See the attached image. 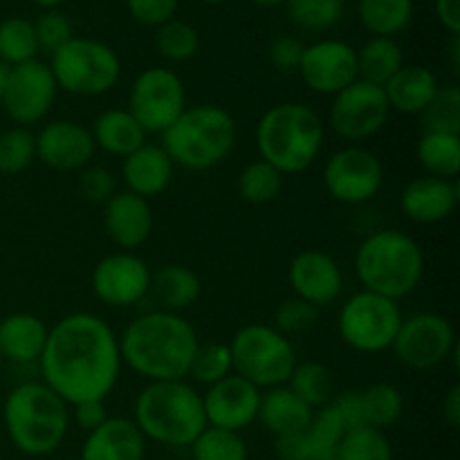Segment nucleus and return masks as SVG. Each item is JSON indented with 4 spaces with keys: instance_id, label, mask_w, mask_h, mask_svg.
I'll list each match as a JSON object with an SVG mask.
<instances>
[{
    "instance_id": "obj_1",
    "label": "nucleus",
    "mask_w": 460,
    "mask_h": 460,
    "mask_svg": "<svg viewBox=\"0 0 460 460\" xmlns=\"http://www.w3.org/2000/svg\"><path fill=\"white\" fill-rule=\"evenodd\" d=\"M36 364L40 382L70 407L106 400L121 376L119 337L99 314L72 313L49 328Z\"/></svg>"
},
{
    "instance_id": "obj_2",
    "label": "nucleus",
    "mask_w": 460,
    "mask_h": 460,
    "mask_svg": "<svg viewBox=\"0 0 460 460\" xmlns=\"http://www.w3.org/2000/svg\"><path fill=\"white\" fill-rule=\"evenodd\" d=\"M198 346L191 323L169 310L139 314L119 337L121 364L148 382L187 380Z\"/></svg>"
},
{
    "instance_id": "obj_3",
    "label": "nucleus",
    "mask_w": 460,
    "mask_h": 460,
    "mask_svg": "<svg viewBox=\"0 0 460 460\" xmlns=\"http://www.w3.org/2000/svg\"><path fill=\"white\" fill-rule=\"evenodd\" d=\"M3 420L18 452L31 458L49 456L70 429V404L43 382H22L4 398Z\"/></svg>"
},
{
    "instance_id": "obj_4",
    "label": "nucleus",
    "mask_w": 460,
    "mask_h": 460,
    "mask_svg": "<svg viewBox=\"0 0 460 460\" xmlns=\"http://www.w3.org/2000/svg\"><path fill=\"white\" fill-rule=\"evenodd\" d=\"M322 117L299 102H283L268 108L256 124L254 142L259 160H265L283 175L310 169L323 148Z\"/></svg>"
},
{
    "instance_id": "obj_5",
    "label": "nucleus",
    "mask_w": 460,
    "mask_h": 460,
    "mask_svg": "<svg viewBox=\"0 0 460 460\" xmlns=\"http://www.w3.org/2000/svg\"><path fill=\"white\" fill-rule=\"evenodd\" d=\"M133 422L146 440L191 447L207 427L202 395L187 380L148 382L135 398Z\"/></svg>"
},
{
    "instance_id": "obj_6",
    "label": "nucleus",
    "mask_w": 460,
    "mask_h": 460,
    "mask_svg": "<svg viewBox=\"0 0 460 460\" xmlns=\"http://www.w3.org/2000/svg\"><path fill=\"white\" fill-rule=\"evenodd\" d=\"M425 254L416 238L400 229H377L355 252V274L362 290L400 301L422 281Z\"/></svg>"
},
{
    "instance_id": "obj_7",
    "label": "nucleus",
    "mask_w": 460,
    "mask_h": 460,
    "mask_svg": "<svg viewBox=\"0 0 460 460\" xmlns=\"http://www.w3.org/2000/svg\"><path fill=\"white\" fill-rule=\"evenodd\" d=\"M238 139L236 119L216 103L187 106L182 115L162 133L166 155L175 166L207 171L227 160Z\"/></svg>"
},
{
    "instance_id": "obj_8",
    "label": "nucleus",
    "mask_w": 460,
    "mask_h": 460,
    "mask_svg": "<svg viewBox=\"0 0 460 460\" xmlns=\"http://www.w3.org/2000/svg\"><path fill=\"white\" fill-rule=\"evenodd\" d=\"M227 346L234 373L261 391L288 385L299 362L292 341L268 323H247Z\"/></svg>"
},
{
    "instance_id": "obj_9",
    "label": "nucleus",
    "mask_w": 460,
    "mask_h": 460,
    "mask_svg": "<svg viewBox=\"0 0 460 460\" xmlns=\"http://www.w3.org/2000/svg\"><path fill=\"white\" fill-rule=\"evenodd\" d=\"M58 90L75 97H99L111 93L121 76V61L111 45L97 39L72 36L48 63Z\"/></svg>"
},
{
    "instance_id": "obj_10",
    "label": "nucleus",
    "mask_w": 460,
    "mask_h": 460,
    "mask_svg": "<svg viewBox=\"0 0 460 460\" xmlns=\"http://www.w3.org/2000/svg\"><path fill=\"white\" fill-rule=\"evenodd\" d=\"M402 319L398 301L359 290L341 305L337 331L341 341L358 353H385L394 346Z\"/></svg>"
},
{
    "instance_id": "obj_11",
    "label": "nucleus",
    "mask_w": 460,
    "mask_h": 460,
    "mask_svg": "<svg viewBox=\"0 0 460 460\" xmlns=\"http://www.w3.org/2000/svg\"><path fill=\"white\" fill-rule=\"evenodd\" d=\"M391 349L404 367L429 371L458 353V341L447 317L438 313H418L402 319Z\"/></svg>"
},
{
    "instance_id": "obj_12",
    "label": "nucleus",
    "mask_w": 460,
    "mask_h": 460,
    "mask_svg": "<svg viewBox=\"0 0 460 460\" xmlns=\"http://www.w3.org/2000/svg\"><path fill=\"white\" fill-rule=\"evenodd\" d=\"M187 108L184 84L169 67H146L128 93V112L146 133H164Z\"/></svg>"
},
{
    "instance_id": "obj_13",
    "label": "nucleus",
    "mask_w": 460,
    "mask_h": 460,
    "mask_svg": "<svg viewBox=\"0 0 460 460\" xmlns=\"http://www.w3.org/2000/svg\"><path fill=\"white\" fill-rule=\"evenodd\" d=\"M389 115L385 88L358 79L332 97L328 124L337 137L358 144L376 137L386 126Z\"/></svg>"
},
{
    "instance_id": "obj_14",
    "label": "nucleus",
    "mask_w": 460,
    "mask_h": 460,
    "mask_svg": "<svg viewBox=\"0 0 460 460\" xmlns=\"http://www.w3.org/2000/svg\"><path fill=\"white\" fill-rule=\"evenodd\" d=\"M385 182L382 160L368 148L350 144L332 153L323 164V187L344 205H364L380 193Z\"/></svg>"
},
{
    "instance_id": "obj_15",
    "label": "nucleus",
    "mask_w": 460,
    "mask_h": 460,
    "mask_svg": "<svg viewBox=\"0 0 460 460\" xmlns=\"http://www.w3.org/2000/svg\"><path fill=\"white\" fill-rule=\"evenodd\" d=\"M57 93L58 85L49 66L34 58L12 67L0 103L13 124L30 128L31 124H39L48 117Z\"/></svg>"
},
{
    "instance_id": "obj_16",
    "label": "nucleus",
    "mask_w": 460,
    "mask_h": 460,
    "mask_svg": "<svg viewBox=\"0 0 460 460\" xmlns=\"http://www.w3.org/2000/svg\"><path fill=\"white\" fill-rule=\"evenodd\" d=\"M151 268L135 252H115L94 265L93 292L111 308H130L151 292Z\"/></svg>"
},
{
    "instance_id": "obj_17",
    "label": "nucleus",
    "mask_w": 460,
    "mask_h": 460,
    "mask_svg": "<svg viewBox=\"0 0 460 460\" xmlns=\"http://www.w3.org/2000/svg\"><path fill=\"white\" fill-rule=\"evenodd\" d=\"M313 93L335 97L349 88L358 75V49L340 39H323L313 45H305L296 70Z\"/></svg>"
},
{
    "instance_id": "obj_18",
    "label": "nucleus",
    "mask_w": 460,
    "mask_h": 460,
    "mask_svg": "<svg viewBox=\"0 0 460 460\" xmlns=\"http://www.w3.org/2000/svg\"><path fill=\"white\" fill-rule=\"evenodd\" d=\"M261 394L263 391L256 389L236 373H229L220 382L207 386V391L202 394L207 427L241 434L259 418Z\"/></svg>"
},
{
    "instance_id": "obj_19",
    "label": "nucleus",
    "mask_w": 460,
    "mask_h": 460,
    "mask_svg": "<svg viewBox=\"0 0 460 460\" xmlns=\"http://www.w3.org/2000/svg\"><path fill=\"white\" fill-rule=\"evenodd\" d=\"M288 281L299 299L314 308H326L340 299L344 290V272L328 252L304 250L290 261Z\"/></svg>"
},
{
    "instance_id": "obj_20",
    "label": "nucleus",
    "mask_w": 460,
    "mask_h": 460,
    "mask_svg": "<svg viewBox=\"0 0 460 460\" xmlns=\"http://www.w3.org/2000/svg\"><path fill=\"white\" fill-rule=\"evenodd\" d=\"M94 139L85 126L72 119H54L36 135V160L54 171H81L94 157Z\"/></svg>"
},
{
    "instance_id": "obj_21",
    "label": "nucleus",
    "mask_w": 460,
    "mask_h": 460,
    "mask_svg": "<svg viewBox=\"0 0 460 460\" xmlns=\"http://www.w3.org/2000/svg\"><path fill=\"white\" fill-rule=\"evenodd\" d=\"M153 218L151 202L130 191H117L103 205V227L111 241L124 252L142 247L151 238Z\"/></svg>"
},
{
    "instance_id": "obj_22",
    "label": "nucleus",
    "mask_w": 460,
    "mask_h": 460,
    "mask_svg": "<svg viewBox=\"0 0 460 460\" xmlns=\"http://www.w3.org/2000/svg\"><path fill=\"white\" fill-rule=\"evenodd\" d=\"M460 189L456 180L420 175L413 178L400 196V209L411 223L436 225L447 220L456 211Z\"/></svg>"
},
{
    "instance_id": "obj_23",
    "label": "nucleus",
    "mask_w": 460,
    "mask_h": 460,
    "mask_svg": "<svg viewBox=\"0 0 460 460\" xmlns=\"http://www.w3.org/2000/svg\"><path fill=\"white\" fill-rule=\"evenodd\" d=\"M146 438L133 418L108 416L103 425L90 431L81 447V460H144Z\"/></svg>"
},
{
    "instance_id": "obj_24",
    "label": "nucleus",
    "mask_w": 460,
    "mask_h": 460,
    "mask_svg": "<svg viewBox=\"0 0 460 460\" xmlns=\"http://www.w3.org/2000/svg\"><path fill=\"white\" fill-rule=\"evenodd\" d=\"M175 164L157 144H144L121 160V178L126 191L142 198H155L173 182Z\"/></svg>"
},
{
    "instance_id": "obj_25",
    "label": "nucleus",
    "mask_w": 460,
    "mask_h": 460,
    "mask_svg": "<svg viewBox=\"0 0 460 460\" xmlns=\"http://www.w3.org/2000/svg\"><path fill=\"white\" fill-rule=\"evenodd\" d=\"M438 90V76L425 66H402L385 85V94L391 111L400 112V115L418 117L434 102Z\"/></svg>"
},
{
    "instance_id": "obj_26",
    "label": "nucleus",
    "mask_w": 460,
    "mask_h": 460,
    "mask_svg": "<svg viewBox=\"0 0 460 460\" xmlns=\"http://www.w3.org/2000/svg\"><path fill=\"white\" fill-rule=\"evenodd\" d=\"M48 323L30 313H13L0 322V355L13 364L39 362L48 341Z\"/></svg>"
},
{
    "instance_id": "obj_27",
    "label": "nucleus",
    "mask_w": 460,
    "mask_h": 460,
    "mask_svg": "<svg viewBox=\"0 0 460 460\" xmlns=\"http://www.w3.org/2000/svg\"><path fill=\"white\" fill-rule=\"evenodd\" d=\"M310 418H313V409L296 398L286 385L274 386L261 394V407L259 418L256 420L274 436H288V434H301L308 427Z\"/></svg>"
},
{
    "instance_id": "obj_28",
    "label": "nucleus",
    "mask_w": 460,
    "mask_h": 460,
    "mask_svg": "<svg viewBox=\"0 0 460 460\" xmlns=\"http://www.w3.org/2000/svg\"><path fill=\"white\" fill-rule=\"evenodd\" d=\"M94 146L102 148L108 155H115L124 160L133 151L146 144V130L142 128L137 119L128 112V108H111L103 111L93 124Z\"/></svg>"
},
{
    "instance_id": "obj_29",
    "label": "nucleus",
    "mask_w": 460,
    "mask_h": 460,
    "mask_svg": "<svg viewBox=\"0 0 460 460\" xmlns=\"http://www.w3.org/2000/svg\"><path fill=\"white\" fill-rule=\"evenodd\" d=\"M200 279L187 265H162L151 277L153 296L160 301L162 310H169V313H180L184 308H191L200 299Z\"/></svg>"
},
{
    "instance_id": "obj_30",
    "label": "nucleus",
    "mask_w": 460,
    "mask_h": 460,
    "mask_svg": "<svg viewBox=\"0 0 460 460\" xmlns=\"http://www.w3.org/2000/svg\"><path fill=\"white\" fill-rule=\"evenodd\" d=\"M404 66L402 48L395 39L386 36H371L358 49V75L362 81L385 88L391 76Z\"/></svg>"
},
{
    "instance_id": "obj_31",
    "label": "nucleus",
    "mask_w": 460,
    "mask_h": 460,
    "mask_svg": "<svg viewBox=\"0 0 460 460\" xmlns=\"http://www.w3.org/2000/svg\"><path fill=\"white\" fill-rule=\"evenodd\" d=\"M416 157L425 175L456 180L460 173V135L422 133L416 146Z\"/></svg>"
},
{
    "instance_id": "obj_32",
    "label": "nucleus",
    "mask_w": 460,
    "mask_h": 460,
    "mask_svg": "<svg viewBox=\"0 0 460 460\" xmlns=\"http://www.w3.org/2000/svg\"><path fill=\"white\" fill-rule=\"evenodd\" d=\"M358 16L371 36L395 39L413 18V0H359Z\"/></svg>"
},
{
    "instance_id": "obj_33",
    "label": "nucleus",
    "mask_w": 460,
    "mask_h": 460,
    "mask_svg": "<svg viewBox=\"0 0 460 460\" xmlns=\"http://www.w3.org/2000/svg\"><path fill=\"white\" fill-rule=\"evenodd\" d=\"M286 386L296 398L304 400L313 411L319 407H326L335 398V382H332L331 368L322 362H313V359L296 362Z\"/></svg>"
},
{
    "instance_id": "obj_34",
    "label": "nucleus",
    "mask_w": 460,
    "mask_h": 460,
    "mask_svg": "<svg viewBox=\"0 0 460 460\" xmlns=\"http://www.w3.org/2000/svg\"><path fill=\"white\" fill-rule=\"evenodd\" d=\"M359 394H362L364 420L371 429L385 431L402 418L404 398L398 386L389 385V382H376Z\"/></svg>"
},
{
    "instance_id": "obj_35",
    "label": "nucleus",
    "mask_w": 460,
    "mask_h": 460,
    "mask_svg": "<svg viewBox=\"0 0 460 460\" xmlns=\"http://www.w3.org/2000/svg\"><path fill=\"white\" fill-rule=\"evenodd\" d=\"M39 40H36L34 22L27 18L12 16L0 21V61L9 67L21 63L34 61L39 54Z\"/></svg>"
},
{
    "instance_id": "obj_36",
    "label": "nucleus",
    "mask_w": 460,
    "mask_h": 460,
    "mask_svg": "<svg viewBox=\"0 0 460 460\" xmlns=\"http://www.w3.org/2000/svg\"><path fill=\"white\" fill-rule=\"evenodd\" d=\"M283 178L286 175L274 169L272 164H268L265 160H254L238 175V193L250 205H268V202L277 200V196L281 193Z\"/></svg>"
},
{
    "instance_id": "obj_37",
    "label": "nucleus",
    "mask_w": 460,
    "mask_h": 460,
    "mask_svg": "<svg viewBox=\"0 0 460 460\" xmlns=\"http://www.w3.org/2000/svg\"><path fill=\"white\" fill-rule=\"evenodd\" d=\"M288 16L305 31L332 30L344 18V0H286Z\"/></svg>"
},
{
    "instance_id": "obj_38",
    "label": "nucleus",
    "mask_w": 460,
    "mask_h": 460,
    "mask_svg": "<svg viewBox=\"0 0 460 460\" xmlns=\"http://www.w3.org/2000/svg\"><path fill=\"white\" fill-rule=\"evenodd\" d=\"M155 48L160 57L171 63H184L196 57L200 49V36L196 27L189 25L187 21L171 18L164 25L155 27Z\"/></svg>"
},
{
    "instance_id": "obj_39",
    "label": "nucleus",
    "mask_w": 460,
    "mask_h": 460,
    "mask_svg": "<svg viewBox=\"0 0 460 460\" xmlns=\"http://www.w3.org/2000/svg\"><path fill=\"white\" fill-rule=\"evenodd\" d=\"M193 460H247L250 452L241 434L227 429L205 427L191 443Z\"/></svg>"
},
{
    "instance_id": "obj_40",
    "label": "nucleus",
    "mask_w": 460,
    "mask_h": 460,
    "mask_svg": "<svg viewBox=\"0 0 460 460\" xmlns=\"http://www.w3.org/2000/svg\"><path fill=\"white\" fill-rule=\"evenodd\" d=\"M337 460H394V447L385 431L359 427L346 431L337 445Z\"/></svg>"
},
{
    "instance_id": "obj_41",
    "label": "nucleus",
    "mask_w": 460,
    "mask_h": 460,
    "mask_svg": "<svg viewBox=\"0 0 460 460\" xmlns=\"http://www.w3.org/2000/svg\"><path fill=\"white\" fill-rule=\"evenodd\" d=\"M36 160V135L25 126L0 133V173L18 175Z\"/></svg>"
},
{
    "instance_id": "obj_42",
    "label": "nucleus",
    "mask_w": 460,
    "mask_h": 460,
    "mask_svg": "<svg viewBox=\"0 0 460 460\" xmlns=\"http://www.w3.org/2000/svg\"><path fill=\"white\" fill-rule=\"evenodd\" d=\"M425 133H452L460 135V88L447 85L440 88L434 102L420 115Z\"/></svg>"
},
{
    "instance_id": "obj_43",
    "label": "nucleus",
    "mask_w": 460,
    "mask_h": 460,
    "mask_svg": "<svg viewBox=\"0 0 460 460\" xmlns=\"http://www.w3.org/2000/svg\"><path fill=\"white\" fill-rule=\"evenodd\" d=\"M305 438H308L310 449L319 454H335L337 445L344 438L346 429L344 422H341L340 413L335 411V407L326 404V407H319L313 411L308 427H305Z\"/></svg>"
},
{
    "instance_id": "obj_44",
    "label": "nucleus",
    "mask_w": 460,
    "mask_h": 460,
    "mask_svg": "<svg viewBox=\"0 0 460 460\" xmlns=\"http://www.w3.org/2000/svg\"><path fill=\"white\" fill-rule=\"evenodd\" d=\"M229 373H234V368L232 353H229L227 344L216 341V344L198 346L191 371H189V376H191L198 385L211 386L216 385V382L223 380V377H227Z\"/></svg>"
},
{
    "instance_id": "obj_45",
    "label": "nucleus",
    "mask_w": 460,
    "mask_h": 460,
    "mask_svg": "<svg viewBox=\"0 0 460 460\" xmlns=\"http://www.w3.org/2000/svg\"><path fill=\"white\" fill-rule=\"evenodd\" d=\"M319 322V310L310 305L308 301L299 299V296H290L283 299L281 304L274 308V323L281 335H301V332L310 331L314 323Z\"/></svg>"
},
{
    "instance_id": "obj_46",
    "label": "nucleus",
    "mask_w": 460,
    "mask_h": 460,
    "mask_svg": "<svg viewBox=\"0 0 460 460\" xmlns=\"http://www.w3.org/2000/svg\"><path fill=\"white\" fill-rule=\"evenodd\" d=\"M36 40H39V49L54 54L61 45H66L72 39V22L66 13L58 9H45L34 22Z\"/></svg>"
},
{
    "instance_id": "obj_47",
    "label": "nucleus",
    "mask_w": 460,
    "mask_h": 460,
    "mask_svg": "<svg viewBox=\"0 0 460 460\" xmlns=\"http://www.w3.org/2000/svg\"><path fill=\"white\" fill-rule=\"evenodd\" d=\"M79 189L85 200L97 202V205H106L119 191L115 173L106 166H85V169H81Z\"/></svg>"
},
{
    "instance_id": "obj_48",
    "label": "nucleus",
    "mask_w": 460,
    "mask_h": 460,
    "mask_svg": "<svg viewBox=\"0 0 460 460\" xmlns=\"http://www.w3.org/2000/svg\"><path fill=\"white\" fill-rule=\"evenodd\" d=\"M180 0H126V9L144 27H160L175 18Z\"/></svg>"
},
{
    "instance_id": "obj_49",
    "label": "nucleus",
    "mask_w": 460,
    "mask_h": 460,
    "mask_svg": "<svg viewBox=\"0 0 460 460\" xmlns=\"http://www.w3.org/2000/svg\"><path fill=\"white\" fill-rule=\"evenodd\" d=\"M304 49L305 45L296 36H277L270 45V61L279 72H296Z\"/></svg>"
},
{
    "instance_id": "obj_50",
    "label": "nucleus",
    "mask_w": 460,
    "mask_h": 460,
    "mask_svg": "<svg viewBox=\"0 0 460 460\" xmlns=\"http://www.w3.org/2000/svg\"><path fill=\"white\" fill-rule=\"evenodd\" d=\"M332 407L340 413L346 431L367 427V420H364L362 394H359V391H344V394H340L337 398H332Z\"/></svg>"
},
{
    "instance_id": "obj_51",
    "label": "nucleus",
    "mask_w": 460,
    "mask_h": 460,
    "mask_svg": "<svg viewBox=\"0 0 460 460\" xmlns=\"http://www.w3.org/2000/svg\"><path fill=\"white\" fill-rule=\"evenodd\" d=\"M108 420L106 400H88V402L72 404L70 407V422H75L81 431L90 434L99 425Z\"/></svg>"
},
{
    "instance_id": "obj_52",
    "label": "nucleus",
    "mask_w": 460,
    "mask_h": 460,
    "mask_svg": "<svg viewBox=\"0 0 460 460\" xmlns=\"http://www.w3.org/2000/svg\"><path fill=\"white\" fill-rule=\"evenodd\" d=\"M274 452H277L279 460H305L310 456V443L305 434H288L274 438Z\"/></svg>"
},
{
    "instance_id": "obj_53",
    "label": "nucleus",
    "mask_w": 460,
    "mask_h": 460,
    "mask_svg": "<svg viewBox=\"0 0 460 460\" xmlns=\"http://www.w3.org/2000/svg\"><path fill=\"white\" fill-rule=\"evenodd\" d=\"M434 12L449 34H460V0H434Z\"/></svg>"
},
{
    "instance_id": "obj_54",
    "label": "nucleus",
    "mask_w": 460,
    "mask_h": 460,
    "mask_svg": "<svg viewBox=\"0 0 460 460\" xmlns=\"http://www.w3.org/2000/svg\"><path fill=\"white\" fill-rule=\"evenodd\" d=\"M443 416L449 427H460V385H454L443 400Z\"/></svg>"
},
{
    "instance_id": "obj_55",
    "label": "nucleus",
    "mask_w": 460,
    "mask_h": 460,
    "mask_svg": "<svg viewBox=\"0 0 460 460\" xmlns=\"http://www.w3.org/2000/svg\"><path fill=\"white\" fill-rule=\"evenodd\" d=\"M449 63H452L454 75H458L460 72V34L452 36V40H449Z\"/></svg>"
},
{
    "instance_id": "obj_56",
    "label": "nucleus",
    "mask_w": 460,
    "mask_h": 460,
    "mask_svg": "<svg viewBox=\"0 0 460 460\" xmlns=\"http://www.w3.org/2000/svg\"><path fill=\"white\" fill-rule=\"evenodd\" d=\"M9 72H12V67H9L7 63H3V61H0V99H3V94H4V88H7Z\"/></svg>"
},
{
    "instance_id": "obj_57",
    "label": "nucleus",
    "mask_w": 460,
    "mask_h": 460,
    "mask_svg": "<svg viewBox=\"0 0 460 460\" xmlns=\"http://www.w3.org/2000/svg\"><path fill=\"white\" fill-rule=\"evenodd\" d=\"M254 4H259V7L263 9H274V7H281V4H286V0H252Z\"/></svg>"
},
{
    "instance_id": "obj_58",
    "label": "nucleus",
    "mask_w": 460,
    "mask_h": 460,
    "mask_svg": "<svg viewBox=\"0 0 460 460\" xmlns=\"http://www.w3.org/2000/svg\"><path fill=\"white\" fill-rule=\"evenodd\" d=\"M34 4H39V7H45V9H57L58 4H63L66 0H31Z\"/></svg>"
},
{
    "instance_id": "obj_59",
    "label": "nucleus",
    "mask_w": 460,
    "mask_h": 460,
    "mask_svg": "<svg viewBox=\"0 0 460 460\" xmlns=\"http://www.w3.org/2000/svg\"><path fill=\"white\" fill-rule=\"evenodd\" d=\"M305 460H337V452L335 454H319V452H310V456Z\"/></svg>"
},
{
    "instance_id": "obj_60",
    "label": "nucleus",
    "mask_w": 460,
    "mask_h": 460,
    "mask_svg": "<svg viewBox=\"0 0 460 460\" xmlns=\"http://www.w3.org/2000/svg\"><path fill=\"white\" fill-rule=\"evenodd\" d=\"M205 4H220V3H227V0H200Z\"/></svg>"
},
{
    "instance_id": "obj_61",
    "label": "nucleus",
    "mask_w": 460,
    "mask_h": 460,
    "mask_svg": "<svg viewBox=\"0 0 460 460\" xmlns=\"http://www.w3.org/2000/svg\"><path fill=\"white\" fill-rule=\"evenodd\" d=\"M0 362H3V355H0Z\"/></svg>"
}]
</instances>
